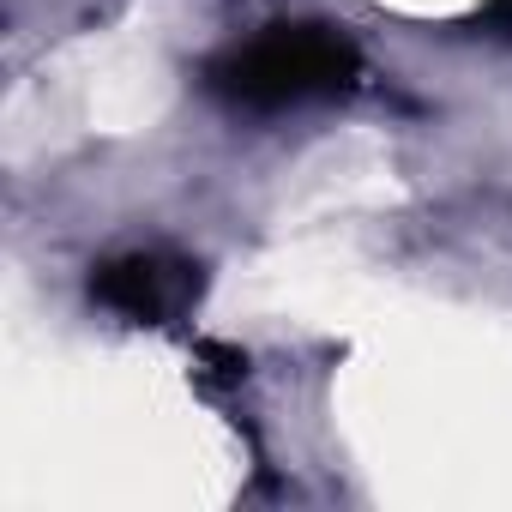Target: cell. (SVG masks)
<instances>
[{"label": "cell", "mask_w": 512, "mask_h": 512, "mask_svg": "<svg viewBox=\"0 0 512 512\" xmlns=\"http://www.w3.org/2000/svg\"><path fill=\"white\" fill-rule=\"evenodd\" d=\"M362 73V55L332 25H278L211 67V91L241 109H290L308 97H338Z\"/></svg>", "instance_id": "6da1fadb"}, {"label": "cell", "mask_w": 512, "mask_h": 512, "mask_svg": "<svg viewBox=\"0 0 512 512\" xmlns=\"http://www.w3.org/2000/svg\"><path fill=\"white\" fill-rule=\"evenodd\" d=\"M91 290L103 308H115L139 326H157L199 296V266L175 260V253H121V260L97 266Z\"/></svg>", "instance_id": "7a4b0ae2"}]
</instances>
